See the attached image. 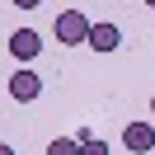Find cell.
<instances>
[{"mask_svg": "<svg viewBox=\"0 0 155 155\" xmlns=\"http://www.w3.org/2000/svg\"><path fill=\"white\" fill-rule=\"evenodd\" d=\"M89 28H94V24H89L80 10H61V14H57V24H52L57 42H66V47H80V42H89Z\"/></svg>", "mask_w": 155, "mask_h": 155, "instance_id": "cell-1", "label": "cell"}, {"mask_svg": "<svg viewBox=\"0 0 155 155\" xmlns=\"http://www.w3.org/2000/svg\"><path fill=\"white\" fill-rule=\"evenodd\" d=\"M5 94H10L14 104H33V99L42 94V75L38 71H14V75L5 80Z\"/></svg>", "mask_w": 155, "mask_h": 155, "instance_id": "cell-2", "label": "cell"}, {"mask_svg": "<svg viewBox=\"0 0 155 155\" xmlns=\"http://www.w3.org/2000/svg\"><path fill=\"white\" fill-rule=\"evenodd\" d=\"M122 146H127L132 155H150V150H155V127H150V122H127V127H122Z\"/></svg>", "mask_w": 155, "mask_h": 155, "instance_id": "cell-3", "label": "cell"}, {"mask_svg": "<svg viewBox=\"0 0 155 155\" xmlns=\"http://www.w3.org/2000/svg\"><path fill=\"white\" fill-rule=\"evenodd\" d=\"M5 47H10V57H14V61H33V57L42 52V38H38L33 28H14Z\"/></svg>", "mask_w": 155, "mask_h": 155, "instance_id": "cell-4", "label": "cell"}, {"mask_svg": "<svg viewBox=\"0 0 155 155\" xmlns=\"http://www.w3.org/2000/svg\"><path fill=\"white\" fill-rule=\"evenodd\" d=\"M117 42H122V28H117V24H94L85 47H94V52H117Z\"/></svg>", "mask_w": 155, "mask_h": 155, "instance_id": "cell-5", "label": "cell"}, {"mask_svg": "<svg viewBox=\"0 0 155 155\" xmlns=\"http://www.w3.org/2000/svg\"><path fill=\"white\" fill-rule=\"evenodd\" d=\"M47 155H80V136H57V141H47Z\"/></svg>", "mask_w": 155, "mask_h": 155, "instance_id": "cell-6", "label": "cell"}, {"mask_svg": "<svg viewBox=\"0 0 155 155\" xmlns=\"http://www.w3.org/2000/svg\"><path fill=\"white\" fill-rule=\"evenodd\" d=\"M80 155H108V146L94 136V141H80Z\"/></svg>", "mask_w": 155, "mask_h": 155, "instance_id": "cell-7", "label": "cell"}, {"mask_svg": "<svg viewBox=\"0 0 155 155\" xmlns=\"http://www.w3.org/2000/svg\"><path fill=\"white\" fill-rule=\"evenodd\" d=\"M10 5H19V10H38L42 0H10Z\"/></svg>", "mask_w": 155, "mask_h": 155, "instance_id": "cell-8", "label": "cell"}, {"mask_svg": "<svg viewBox=\"0 0 155 155\" xmlns=\"http://www.w3.org/2000/svg\"><path fill=\"white\" fill-rule=\"evenodd\" d=\"M150 113H155V94H150Z\"/></svg>", "mask_w": 155, "mask_h": 155, "instance_id": "cell-9", "label": "cell"}, {"mask_svg": "<svg viewBox=\"0 0 155 155\" xmlns=\"http://www.w3.org/2000/svg\"><path fill=\"white\" fill-rule=\"evenodd\" d=\"M146 5H150V10H155V0H146Z\"/></svg>", "mask_w": 155, "mask_h": 155, "instance_id": "cell-10", "label": "cell"}]
</instances>
